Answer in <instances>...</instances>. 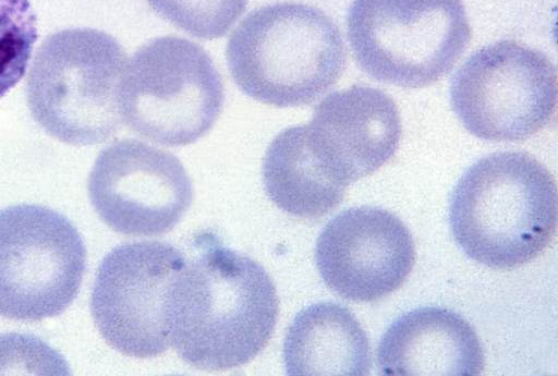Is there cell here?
Here are the masks:
<instances>
[{"label": "cell", "mask_w": 558, "mask_h": 376, "mask_svg": "<svg viewBox=\"0 0 558 376\" xmlns=\"http://www.w3.org/2000/svg\"><path fill=\"white\" fill-rule=\"evenodd\" d=\"M203 241L169 292L170 340L187 364L229 369L252 361L270 340L278 295L260 264L214 238Z\"/></svg>", "instance_id": "6da1fadb"}, {"label": "cell", "mask_w": 558, "mask_h": 376, "mask_svg": "<svg viewBox=\"0 0 558 376\" xmlns=\"http://www.w3.org/2000/svg\"><path fill=\"white\" fill-rule=\"evenodd\" d=\"M557 187L549 170L522 151H500L474 162L449 201L451 233L471 259L508 269L529 263L551 241Z\"/></svg>", "instance_id": "7a4b0ae2"}, {"label": "cell", "mask_w": 558, "mask_h": 376, "mask_svg": "<svg viewBox=\"0 0 558 376\" xmlns=\"http://www.w3.org/2000/svg\"><path fill=\"white\" fill-rule=\"evenodd\" d=\"M226 59L242 93L283 108L311 104L326 93L344 69L345 48L323 11L278 2L252 11L236 26Z\"/></svg>", "instance_id": "3957f363"}, {"label": "cell", "mask_w": 558, "mask_h": 376, "mask_svg": "<svg viewBox=\"0 0 558 376\" xmlns=\"http://www.w3.org/2000/svg\"><path fill=\"white\" fill-rule=\"evenodd\" d=\"M125 63L122 46L102 31L68 28L49 35L26 83L33 119L65 144L106 142L120 128L118 92Z\"/></svg>", "instance_id": "277c9868"}, {"label": "cell", "mask_w": 558, "mask_h": 376, "mask_svg": "<svg viewBox=\"0 0 558 376\" xmlns=\"http://www.w3.org/2000/svg\"><path fill=\"white\" fill-rule=\"evenodd\" d=\"M118 104L121 119L137 134L165 146H184L215 124L223 86L199 45L162 36L142 46L125 63Z\"/></svg>", "instance_id": "5b68a950"}, {"label": "cell", "mask_w": 558, "mask_h": 376, "mask_svg": "<svg viewBox=\"0 0 558 376\" xmlns=\"http://www.w3.org/2000/svg\"><path fill=\"white\" fill-rule=\"evenodd\" d=\"M347 31L365 73L408 88L445 76L471 38L461 0H353Z\"/></svg>", "instance_id": "8992f818"}, {"label": "cell", "mask_w": 558, "mask_h": 376, "mask_svg": "<svg viewBox=\"0 0 558 376\" xmlns=\"http://www.w3.org/2000/svg\"><path fill=\"white\" fill-rule=\"evenodd\" d=\"M450 102L474 136L522 141L542 130L555 113L556 68L537 49L500 40L478 49L458 69Z\"/></svg>", "instance_id": "52a82bcc"}, {"label": "cell", "mask_w": 558, "mask_h": 376, "mask_svg": "<svg viewBox=\"0 0 558 376\" xmlns=\"http://www.w3.org/2000/svg\"><path fill=\"white\" fill-rule=\"evenodd\" d=\"M86 250L74 225L41 205L0 210V315L41 320L63 313L76 298Z\"/></svg>", "instance_id": "ba28073f"}, {"label": "cell", "mask_w": 558, "mask_h": 376, "mask_svg": "<svg viewBox=\"0 0 558 376\" xmlns=\"http://www.w3.org/2000/svg\"><path fill=\"white\" fill-rule=\"evenodd\" d=\"M184 265L183 254L160 241L123 243L102 258L90 312L111 348L138 359L155 357L169 349L168 298Z\"/></svg>", "instance_id": "9c48e42d"}, {"label": "cell", "mask_w": 558, "mask_h": 376, "mask_svg": "<svg viewBox=\"0 0 558 376\" xmlns=\"http://www.w3.org/2000/svg\"><path fill=\"white\" fill-rule=\"evenodd\" d=\"M88 195L100 219L116 232L151 236L177 226L192 204L193 186L173 154L125 138L99 153Z\"/></svg>", "instance_id": "30bf717a"}, {"label": "cell", "mask_w": 558, "mask_h": 376, "mask_svg": "<svg viewBox=\"0 0 558 376\" xmlns=\"http://www.w3.org/2000/svg\"><path fill=\"white\" fill-rule=\"evenodd\" d=\"M315 260L331 291L347 300L371 302L404 282L414 266L415 247L397 216L359 206L328 221L317 238Z\"/></svg>", "instance_id": "8fae6325"}, {"label": "cell", "mask_w": 558, "mask_h": 376, "mask_svg": "<svg viewBox=\"0 0 558 376\" xmlns=\"http://www.w3.org/2000/svg\"><path fill=\"white\" fill-rule=\"evenodd\" d=\"M305 126L317 155L347 186L386 163L401 136L400 116L392 98L362 85L326 96Z\"/></svg>", "instance_id": "7c38bea8"}, {"label": "cell", "mask_w": 558, "mask_h": 376, "mask_svg": "<svg viewBox=\"0 0 558 376\" xmlns=\"http://www.w3.org/2000/svg\"><path fill=\"white\" fill-rule=\"evenodd\" d=\"M377 362L386 375H477L485 357L474 328L459 314L425 306L399 316L384 332Z\"/></svg>", "instance_id": "4fadbf2b"}, {"label": "cell", "mask_w": 558, "mask_h": 376, "mask_svg": "<svg viewBox=\"0 0 558 376\" xmlns=\"http://www.w3.org/2000/svg\"><path fill=\"white\" fill-rule=\"evenodd\" d=\"M288 375H367L371 345L355 316L333 302L300 311L283 343Z\"/></svg>", "instance_id": "5bb4252c"}, {"label": "cell", "mask_w": 558, "mask_h": 376, "mask_svg": "<svg viewBox=\"0 0 558 376\" xmlns=\"http://www.w3.org/2000/svg\"><path fill=\"white\" fill-rule=\"evenodd\" d=\"M262 178L269 199L300 218L327 215L347 189L312 147L305 125L289 126L275 136L264 156Z\"/></svg>", "instance_id": "9a60e30c"}, {"label": "cell", "mask_w": 558, "mask_h": 376, "mask_svg": "<svg viewBox=\"0 0 558 376\" xmlns=\"http://www.w3.org/2000/svg\"><path fill=\"white\" fill-rule=\"evenodd\" d=\"M37 36L28 0H0V99L24 76Z\"/></svg>", "instance_id": "2e32d148"}, {"label": "cell", "mask_w": 558, "mask_h": 376, "mask_svg": "<svg viewBox=\"0 0 558 376\" xmlns=\"http://www.w3.org/2000/svg\"><path fill=\"white\" fill-rule=\"evenodd\" d=\"M163 19L203 39L223 36L246 8L247 0H146Z\"/></svg>", "instance_id": "e0dca14e"}]
</instances>
